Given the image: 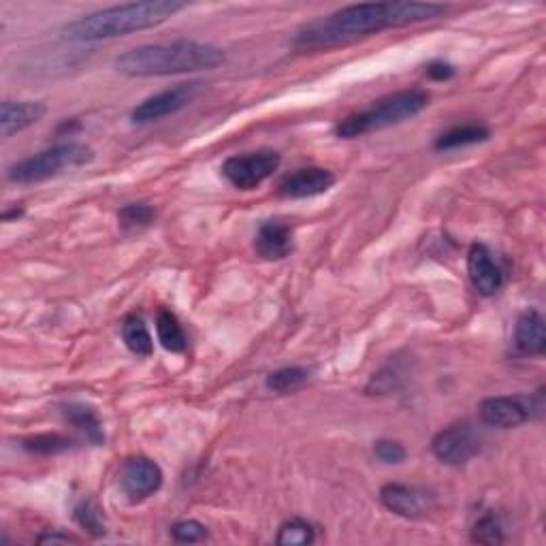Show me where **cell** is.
<instances>
[{
  "label": "cell",
  "mask_w": 546,
  "mask_h": 546,
  "mask_svg": "<svg viewBox=\"0 0 546 546\" xmlns=\"http://www.w3.org/2000/svg\"><path fill=\"white\" fill-rule=\"evenodd\" d=\"M442 3H363L350 5L301 28L293 45L297 50H327V47L346 45L374 32L419 24L442 18L448 13Z\"/></svg>",
  "instance_id": "6da1fadb"
},
{
  "label": "cell",
  "mask_w": 546,
  "mask_h": 546,
  "mask_svg": "<svg viewBox=\"0 0 546 546\" xmlns=\"http://www.w3.org/2000/svg\"><path fill=\"white\" fill-rule=\"evenodd\" d=\"M224 62V50L214 43L178 39L169 43L139 45L114 60L118 73L126 77H167L197 71H212Z\"/></svg>",
  "instance_id": "7a4b0ae2"
},
{
  "label": "cell",
  "mask_w": 546,
  "mask_h": 546,
  "mask_svg": "<svg viewBox=\"0 0 546 546\" xmlns=\"http://www.w3.org/2000/svg\"><path fill=\"white\" fill-rule=\"evenodd\" d=\"M186 9L180 0H141L94 11L64 26V37L73 41H105L148 30L169 22L175 13Z\"/></svg>",
  "instance_id": "3957f363"
},
{
  "label": "cell",
  "mask_w": 546,
  "mask_h": 546,
  "mask_svg": "<svg viewBox=\"0 0 546 546\" xmlns=\"http://www.w3.org/2000/svg\"><path fill=\"white\" fill-rule=\"evenodd\" d=\"M427 105H429V94L425 90H419V88L399 90L395 94H389L384 96V99L376 101L369 109L344 118L335 126V135L342 139H355L367 133L382 131V128H389L419 116Z\"/></svg>",
  "instance_id": "277c9868"
},
{
  "label": "cell",
  "mask_w": 546,
  "mask_h": 546,
  "mask_svg": "<svg viewBox=\"0 0 546 546\" xmlns=\"http://www.w3.org/2000/svg\"><path fill=\"white\" fill-rule=\"evenodd\" d=\"M94 160V150L84 143H58L54 148H47L35 156H28L20 163L9 167L7 178L13 184H39L54 178L64 169L82 167Z\"/></svg>",
  "instance_id": "5b68a950"
},
{
  "label": "cell",
  "mask_w": 546,
  "mask_h": 546,
  "mask_svg": "<svg viewBox=\"0 0 546 546\" xmlns=\"http://www.w3.org/2000/svg\"><path fill=\"white\" fill-rule=\"evenodd\" d=\"M282 158L273 150L237 154L224 160L222 175L237 190H254L280 169Z\"/></svg>",
  "instance_id": "8992f818"
},
{
  "label": "cell",
  "mask_w": 546,
  "mask_h": 546,
  "mask_svg": "<svg viewBox=\"0 0 546 546\" xmlns=\"http://www.w3.org/2000/svg\"><path fill=\"white\" fill-rule=\"evenodd\" d=\"M201 90H203L201 82H188V84H178L169 90L158 92L133 109L131 122L133 124H152V122H158L167 116L178 114V111H182L184 107H188L192 101L197 99Z\"/></svg>",
  "instance_id": "52a82bcc"
},
{
  "label": "cell",
  "mask_w": 546,
  "mask_h": 546,
  "mask_svg": "<svg viewBox=\"0 0 546 546\" xmlns=\"http://www.w3.org/2000/svg\"><path fill=\"white\" fill-rule=\"evenodd\" d=\"M431 453L444 465L461 468L480 453V438L468 423L442 429L431 442Z\"/></svg>",
  "instance_id": "ba28073f"
},
{
  "label": "cell",
  "mask_w": 546,
  "mask_h": 546,
  "mask_svg": "<svg viewBox=\"0 0 546 546\" xmlns=\"http://www.w3.org/2000/svg\"><path fill=\"white\" fill-rule=\"evenodd\" d=\"M380 502L384 508L391 510L393 515H397V517L423 519L429 515L433 504H436V497L421 487L391 483V485L382 487Z\"/></svg>",
  "instance_id": "9c48e42d"
},
{
  "label": "cell",
  "mask_w": 546,
  "mask_h": 546,
  "mask_svg": "<svg viewBox=\"0 0 546 546\" xmlns=\"http://www.w3.org/2000/svg\"><path fill=\"white\" fill-rule=\"evenodd\" d=\"M480 421L489 427L512 429L527 423L534 414V401L527 397H489L478 408Z\"/></svg>",
  "instance_id": "30bf717a"
},
{
  "label": "cell",
  "mask_w": 546,
  "mask_h": 546,
  "mask_svg": "<svg viewBox=\"0 0 546 546\" xmlns=\"http://www.w3.org/2000/svg\"><path fill=\"white\" fill-rule=\"evenodd\" d=\"M163 470L146 457L126 459L120 470V487L131 500H146L163 487Z\"/></svg>",
  "instance_id": "8fae6325"
},
{
  "label": "cell",
  "mask_w": 546,
  "mask_h": 546,
  "mask_svg": "<svg viewBox=\"0 0 546 546\" xmlns=\"http://www.w3.org/2000/svg\"><path fill=\"white\" fill-rule=\"evenodd\" d=\"M468 273L476 293L493 297L504 284V273L495 263L491 250L485 244H474L468 252Z\"/></svg>",
  "instance_id": "7c38bea8"
},
{
  "label": "cell",
  "mask_w": 546,
  "mask_h": 546,
  "mask_svg": "<svg viewBox=\"0 0 546 546\" xmlns=\"http://www.w3.org/2000/svg\"><path fill=\"white\" fill-rule=\"evenodd\" d=\"M335 184V175L323 167H305L286 175L280 184V195L286 199H310L325 195Z\"/></svg>",
  "instance_id": "4fadbf2b"
},
{
  "label": "cell",
  "mask_w": 546,
  "mask_h": 546,
  "mask_svg": "<svg viewBox=\"0 0 546 546\" xmlns=\"http://www.w3.org/2000/svg\"><path fill=\"white\" fill-rule=\"evenodd\" d=\"M254 250L265 261H282L295 250L293 229L286 222L267 220L254 237Z\"/></svg>",
  "instance_id": "5bb4252c"
},
{
  "label": "cell",
  "mask_w": 546,
  "mask_h": 546,
  "mask_svg": "<svg viewBox=\"0 0 546 546\" xmlns=\"http://www.w3.org/2000/svg\"><path fill=\"white\" fill-rule=\"evenodd\" d=\"M47 114V105L41 101H5L0 105V133L11 139L37 124Z\"/></svg>",
  "instance_id": "9a60e30c"
},
{
  "label": "cell",
  "mask_w": 546,
  "mask_h": 546,
  "mask_svg": "<svg viewBox=\"0 0 546 546\" xmlns=\"http://www.w3.org/2000/svg\"><path fill=\"white\" fill-rule=\"evenodd\" d=\"M515 346L523 355L540 357L546 350V323L538 310H525L515 327Z\"/></svg>",
  "instance_id": "2e32d148"
},
{
  "label": "cell",
  "mask_w": 546,
  "mask_h": 546,
  "mask_svg": "<svg viewBox=\"0 0 546 546\" xmlns=\"http://www.w3.org/2000/svg\"><path fill=\"white\" fill-rule=\"evenodd\" d=\"M62 414H64V419L84 433L88 442H92L96 446H101L105 442V433H103V425L99 421V414H96L90 406L67 404L62 408Z\"/></svg>",
  "instance_id": "e0dca14e"
},
{
  "label": "cell",
  "mask_w": 546,
  "mask_h": 546,
  "mask_svg": "<svg viewBox=\"0 0 546 546\" xmlns=\"http://www.w3.org/2000/svg\"><path fill=\"white\" fill-rule=\"evenodd\" d=\"M156 333L158 342L165 350L175 352V355H182L188 348V337L184 333V327L171 310H160L156 316Z\"/></svg>",
  "instance_id": "ac0fdd59"
},
{
  "label": "cell",
  "mask_w": 546,
  "mask_h": 546,
  "mask_svg": "<svg viewBox=\"0 0 546 546\" xmlns=\"http://www.w3.org/2000/svg\"><path fill=\"white\" fill-rule=\"evenodd\" d=\"M491 137L489 128L480 126V124H465V126H455L451 131L442 133L433 148L436 150H457L465 146H476V143H483Z\"/></svg>",
  "instance_id": "d6986e66"
},
{
  "label": "cell",
  "mask_w": 546,
  "mask_h": 546,
  "mask_svg": "<svg viewBox=\"0 0 546 546\" xmlns=\"http://www.w3.org/2000/svg\"><path fill=\"white\" fill-rule=\"evenodd\" d=\"M122 340L126 348L137 357H150L154 352V342L148 325L143 323V318L137 314H131L124 318L122 323Z\"/></svg>",
  "instance_id": "ffe728a7"
},
{
  "label": "cell",
  "mask_w": 546,
  "mask_h": 546,
  "mask_svg": "<svg viewBox=\"0 0 546 546\" xmlns=\"http://www.w3.org/2000/svg\"><path fill=\"white\" fill-rule=\"evenodd\" d=\"M73 517L79 523V527H84L90 536L101 538V536L107 534V523H105L103 508L96 504L92 497H84V500L75 506Z\"/></svg>",
  "instance_id": "44dd1931"
},
{
  "label": "cell",
  "mask_w": 546,
  "mask_h": 546,
  "mask_svg": "<svg viewBox=\"0 0 546 546\" xmlns=\"http://www.w3.org/2000/svg\"><path fill=\"white\" fill-rule=\"evenodd\" d=\"M156 220V210L150 203H128L118 212V224L126 233H137L148 229Z\"/></svg>",
  "instance_id": "7402d4cb"
},
{
  "label": "cell",
  "mask_w": 546,
  "mask_h": 546,
  "mask_svg": "<svg viewBox=\"0 0 546 546\" xmlns=\"http://www.w3.org/2000/svg\"><path fill=\"white\" fill-rule=\"evenodd\" d=\"M308 380H310V369L291 365V367H282V369H276V372H271L267 376V389L273 393H288V391L301 389Z\"/></svg>",
  "instance_id": "603a6c76"
},
{
  "label": "cell",
  "mask_w": 546,
  "mask_h": 546,
  "mask_svg": "<svg viewBox=\"0 0 546 546\" xmlns=\"http://www.w3.org/2000/svg\"><path fill=\"white\" fill-rule=\"evenodd\" d=\"M314 538H316L314 527L308 521L291 519V521H284L280 525L276 542L280 546H305V544H312Z\"/></svg>",
  "instance_id": "cb8c5ba5"
},
{
  "label": "cell",
  "mask_w": 546,
  "mask_h": 546,
  "mask_svg": "<svg viewBox=\"0 0 546 546\" xmlns=\"http://www.w3.org/2000/svg\"><path fill=\"white\" fill-rule=\"evenodd\" d=\"M73 446V440L58 436V433H45V436H35L24 440V448L28 453L37 455H56L62 451H69Z\"/></svg>",
  "instance_id": "d4e9b609"
},
{
  "label": "cell",
  "mask_w": 546,
  "mask_h": 546,
  "mask_svg": "<svg viewBox=\"0 0 546 546\" xmlns=\"http://www.w3.org/2000/svg\"><path fill=\"white\" fill-rule=\"evenodd\" d=\"M472 540L478 544H500L504 540V527L495 515L478 519L472 527Z\"/></svg>",
  "instance_id": "484cf974"
},
{
  "label": "cell",
  "mask_w": 546,
  "mask_h": 546,
  "mask_svg": "<svg viewBox=\"0 0 546 546\" xmlns=\"http://www.w3.org/2000/svg\"><path fill=\"white\" fill-rule=\"evenodd\" d=\"M171 538L175 542H182V544L201 542L207 538V527L195 519L178 521L175 525H171Z\"/></svg>",
  "instance_id": "4316f807"
},
{
  "label": "cell",
  "mask_w": 546,
  "mask_h": 546,
  "mask_svg": "<svg viewBox=\"0 0 546 546\" xmlns=\"http://www.w3.org/2000/svg\"><path fill=\"white\" fill-rule=\"evenodd\" d=\"M374 455H376L382 463H389V465L404 463L406 457H408L406 448L401 446L399 442H395V440H378L376 446H374Z\"/></svg>",
  "instance_id": "83f0119b"
},
{
  "label": "cell",
  "mask_w": 546,
  "mask_h": 546,
  "mask_svg": "<svg viewBox=\"0 0 546 546\" xmlns=\"http://www.w3.org/2000/svg\"><path fill=\"white\" fill-rule=\"evenodd\" d=\"M427 75L431 79H436V82H446V79L455 77V67H453V64L444 62V60H436L427 67Z\"/></svg>",
  "instance_id": "f1b7e54d"
},
{
  "label": "cell",
  "mask_w": 546,
  "mask_h": 546,
  "mask_svg": "<svg viewBox=\"0 0 546 546\" xmlns=\"http://www.w3.org/2000/svg\"><path fill=\"white\" fill-rule=\"evenodd\" d=\"M75 538H71V536H62V534H45V536H41L39 538V542L41 544H47V542H73Z\"/></svg>",
  "instance_id": "f546056e"
},
{
  "label": "cell",
  "mask_w": 546,
  "mask_h": 546,
  "mask_svg": "<svg viewBox=\"0 0 546 546\" xmlns=\"http://www.w3.org/2000/svg\"><path fill=\"white\" fill-rule=\"evenodd\" d=\"M22 214H24L22 207H20V210H18V207H15V210H11V212H5V214H3V220H5V222H9L11 218H20Z\"/></svg>",
  "instance_id": "4dcf8cb0"
}]
</instances>
